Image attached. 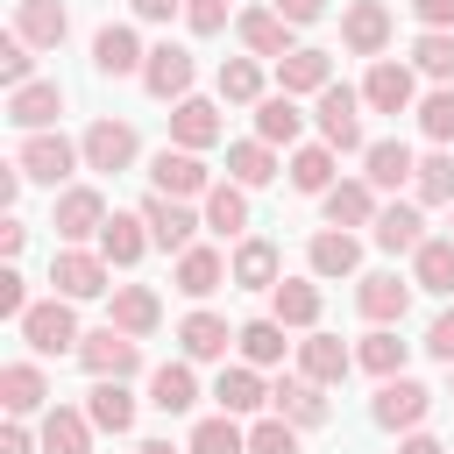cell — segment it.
Returning a JSON list of instances; mask_svg holds the SVG:
<instances>
[{"label": "cell", "instance_id": "f1b7e54d", "mask_svg": "<svg viewBox=\"0 0 454 454\" xmlns=\"http://www.w3.org/2000/svg\"><path fill=\"white\" fill-rule=\"evenodd\" d=\"M170 284H177L184 298H213V291H220V284H234V277H227V255L199 241V248H184V255L170 262Z\"/></svg>", "mask_w": 454, "mask_h": 454}, {"label": "cell", "instance_id": "3957f363", "mask_svg": "<svg viewBox=\"0 0 454 454\" xmlns=\"http://www.w3.org/2000/svg\"><path fill=\"white\" fill-rule=\"evenodd\" d=\"M78 369H85L92 383H128V376L142 369V340L121 333V326H92V333L78 340Z\"/></svg>", "mask_w": 454, "mask_h": 454}, {"label": "cell", "instance_id": "83f0119b", "mask_svg": "<svg viewBox=\"0 0 454 454\" xmlns=\"http://www.w3.org/2000/svg\"><path fill=\"white\" fill-rule=\"evenodd\" d=\"M92 248H99L114 270H135V262H142L156 241H149V220H142V213H114V220L99 227V241H92Z\"/></svg>", "mask_w": 454, "mask_h": 454}, {"label": "cell", "instance_id": "9a60e30c", "mask_svg": "<svg viewBox=\"0 0 454 454\" xmlns=\"http://www.w3.org/2000/svg\"><path fill=\"white\" fill-rule=\"evenodd\" d=\"M234 35H241V50L262 57V64H284V57L298 50V43H291V21H284L270 0H262V7H241V14H234Z\"/></svg>", "mask_w": 454, "mask_h": 454}, {"label": "cell", "instance_id": "5bb4252c", "mask_svg": "<svg viewBox=\"0 0 454 454\" xmlns=\"http://www.w3.org/2000/svg\"><path fill=\"white\" fill-rule=\"evenodd\" d=\"M14 163H21V177H35V184H50V192H57V184L85 163V149H78V142H64V135L50 128V135H21V156H14Z\"/></svg>", "mask_w": 454, "mask_h": 454}, {"label": "cell", "instance_id": "6f0895ef", "mask_svg": "<svg viewBox=\"0 0 454 454\" xmlns=\"http://www.w3.org/2000/svg\"><path fill=\"white\" fill-rule=\"evenodd\" d=\"M419 14V28H454V0H404Z\"/></svg>", "mask_w": 454, "mask_h": 454}, {"label": "cell", "instance_id": "11a10c76", "mask_svg": "<svg viewBox=\"0 0 454 454\" xmlns=\"http://www.w3.org/2000/svg\"><path fill=\"white\" fill-rule=\"evenodd\" d=\"M0 312H7V319H21V312H28V277H21L14 262L0 270Z\"/></svg>", "mask_w": 454, "mask_h": 454}, {"label": "cell", "instance_id": "cb8c5ba5", "mask_svg": "<svg viewBox=\"0 0 454 454\" xmlns=\"http://www.w3.org/2000/svg\"><path fill=\"white\" fill-rule=\"evenodd\" d=\"M305 270L326 284V277H362V241L348 234V227H319L312 241H305Z\"/></svg>", "mask_w": 454, "mask_h": 454}, {"label": "cell", "instance_id": "4316f807", "mask_svg": "<svg viewBox=\"0 0 454 454\" xmlns=\"http://www.w3.org/2000/svg\"><path fill=\"white\" fill-rule=\"evenodd\" d=\"M220 135H227V121H220V106H213V99H199V92H192V99H177V106H170V142H177V149H199V156H206Z\"/></svg>", "mask_w": 454, "mask_h": 454}, {"label": "cell", "instance_id": "4fadbf2b", "mask_svg": "<svg viewBox=\"0 0 454 454\" xmlns=\"http://www.w3.org/2000/svg\"><path fill=\"white\" fill-rule=\"evenodd\" d=\"M78 149H85V170H99V177H121L135 156H142V142H135V128L128 121H92L85 135H78Z\"/></svg>", "mask_w": 454, "mask_h": 454}, {"label": "cell", "instance_id": "be15d7a7", "mask_svg": "<svg viewBox=\"0 0 454 454\" xmlns=\"http://www.w3.org/2000/svg\"><path fill=\"white\" fill-rule=\"evenodd\" d=\"M135 454H177V447H170V440H142Z\"/></svg>", "mask_w": 454, "mask_h": 454}, {"label": "cell", "instance_id": "7402d4cb", "mask_svg": "<svg viewBox=\"0 0 454 454\" xmlns=\"http://www.w3.org/2000/svg\"><path fill=\"white\" fill-rule=\"evenodd\" d=\"M284 177H291V192L326 199V192L340 184V149H326V142H298V149H291V163H284Z\"/></svg>", "mask_w": 454, "mask_h": 454}, {"label": "cell", "instance_id": "f5cc1de1", "mask_svg": "<svg viewBox=\"0 0 454 454\" xmlns=\"http://www.w3.org/2000/svg\"><path fill=\"white\" fill-rule=\"evenodd\" d=\"M184 28L192 35H220L227 28V0H184Z\"/></svg>", "mask_w": 454, "mask_h": 454}, {"label": "cell", "instance_id": "7bdbcfd3", "mask_svg": "<svg viewBox=\"0 0 454 454\" xmlns=\"http://www.w3.org/2000/svg\"><path fill=\"white\" fill-rule=\"evenodd\" d=\"M305 135V114H298V99L291 92H270L262 106H255V142H270V149H291Z\"/></svg>", "mask_w": 454, "mask_h": 454}, {"label": "cell", "instance_id": "e0dca14e", "mask_svg": "<svg viewBox=\"0 0 454 454\" xmlns=\"http://www.w3.org/2000/svg\"><path fill=\"white\" fill-rule=\"evenodd\" d=\"M319 312H326V291H319L312 270H305V277H284V284L270 291V319H284L291 333H319Z\"/></svg>", "mask_w": 454, "mask_h": 454}, {"label": "cell", "instance_id": "9f6ffc18", "mask_svg": "<svg viewBox=\"0 0 454 454\" xmlns=\"http://www.w3.org/2000/svg\"><path fill=\"white\" fill-rule=\"evenodd\" d=\"M35 447H43V433H28L21 419H7V426H0V454H35Z\"/></svg>", "mask_w": 454, "mask_h": 454}, {"label": "cell", "instance_id": "5b68a950", "mask_svg": "<svg viewBox=\"0 0 454 454\" xmlns=\"http://www.w3.org/2000/svg\"><path fill=\"white\" fill-rule=\"evenodd\" d=\"M21 340H28V355H78V312H71V298H43V305H28L21 319Z\"/></svg>", "mask_w": 454, "mask_h": 454}, {"label": "cell", "instance_id": "ffe728a7", "mask_svg": "<svg viewBox=\"0 0 454 454\" xmlns=\"http://www.w3.org/2000/svg\"><path fill=\"white\" fill-rule=\"evenodd\" d=\"M234 333H241V326H227V319H220V312H206V305L177 319V348H184V362H192V369H199V362H227Z\"/></svg>", "mask_w": 454, "mask_h": 454}, {"label": "cell", "instance_id": "2e32d148", "mask_svg": "<svg viewBox=\"0 0 454 454\" xmlns=\"http://www.w3.org/2000/svg\"><path fill=\"white\" fill-rule=\"evenodd\" d=\"M227 277H234L241 291H277V284H284V255H277V241H270V234H241L234 255H227Z\"/></svg>", "mask_w": 454, "mask_h": 454}, {"label": "cell", "instance_id": "8fae6325", "mask_svg": "<svg viewBox=\"0 0 454 454\" xmlns=\"http://www.w3.org/2000/svg\"><path fill=\"white\" fill-rule=\"evenodd\" d=\"M270 411H277L284 426H298V433H319V426L333 419V404H326V390H319L312 376H298V369L270 383Z\"/></svg>", "mask_w": 454, "mask_h": 454}, {"label": "cell", "instance_id": "1f68e13d", "mask_svg": "<svg viewBox=\"0 0 454 454\" xmlns=\"http://www.w3.org/2000/svg\"><path fill=\"white\" fill-rule=\"evenodd\" d=\"M35 433H43V454H92V433L99 426L85 419V404H50Z\"/></svg>", "mask_w": 454, "mask_h": 454}, {"label": "cell", "instance_id": "44dd1931", "mask_svg": "<svg viewBox=\"0 0 454 454\" xmlns=\"http://www.w3.org/2000/svg\"><path fill=\"white\" fill-rule=\"evenodd\" d=\"M57 114H64V85H57V78H35V85L7 92V121H14L21 135H50Z\"/></svg>", "mask_w": 454, "mask_h": 454}, {"label": "cell", "instance_id": "91938a15", "mask_svg": "<svg viewBox=\"0 0 454 454\" xmlns=\"http://www.w3.org/2000/svg\"><path fill=\"white\" fill-rule=\"evenodd\" d=\"M21 248H28V220H14V213H7V220H0V255L14 262Z\"/></svg>", "mask_w": 454, "mask_h": 454}, {"label": "cell", "instance_id": "f35d334b", "mask_svg": "<svg viewBox=\"0 0 454 454\" xmlns=\"http://www.w3.org/2000/svg\"><path fill=\"white\" fill-rule=\"evenodd\" d=\"M199 213H206V227H213L220 241H241V227H248V192H241L234 177H220V184L199 199Z\"/></svg>", "mask_w": 454, "mask_h": 454}, {"label": "cell", "instance_id": "74e56055", "mask_svg": "<svg viewBox=\"0 0 454 454\" xmlns=\"http://www.w3.org/2000/svg\"><path fill=\"white\" fill-rule=\"evenodd\" d=\"M149 404H156L163 419H184V411L199 404V376H192V362H163V369H149Z\"/></svg>", "mask_w": 454, "mask_h": 454}, {"label": "cell", "instance_id": "f6af8a7d", "mask_svg": "<svg viewBox=\"0 0 454 454\" xmlns=\"http://www.w3.org/2000/svg\"><path fill=\"white\" fill-rule=\"evenodd\" d=\"M220 99H227V106H262V99H270L262 57H220Z\"/></svg>", "mask_w": 454, "mask_h": 454}, {"label": "cell", "instance_id": "603a6c76", "mask_svg": "<svg viewBox=\"0 0 454 454\" xmlns=\"http://www.w3.org/2000/svg\"><path fill=\"white\" fill-rule=\"evenodd\" d=\"M319 213H326V227H376V213H383V199H376V184L369 177H340L326 199H319Z\"/></svg>", "mask_w": 454, "mask_h": 454}, {"label": "cell", "instance_id": "7a4b0ae2", "mask_svg": "<svg viewBox=\"0 0 454 454\" xmlns=\"http://www.w3.org/2000/svg\"><path fill=\"white\" fill-rule=\"evenodd\" d=\"M50 298H71V305L114 298V262L99 248H57L50 255Z\"/></svg>", "mask_w": 454, "mask_h": 454}, {"label": "cell", "instance_id": "ba28073f", "mask_svg": "<svg viewBox=\"0 0 454 454\" xmlns=\"http://www.w3.org/2000/svg\"><path fill=\"white\" fill-rule=\"evenodd\" d=\"M426 411H433V390H426L419 376H390V383H376V397H369V419H376L383 433H419Z\"/></svg>", "mask_w": 454, "mask_h": 454}, {"label": "cell", "instance_id": "ee69618b", "mask_svg": "<svg viewBox=\"0 0 454 454\" xmlns=\"http://www.w3.org/2000/svg\"><path fill=\"white\" fill-rule=\"evenodd\" d=\"M85 419L99 433H135V390L128 383H92L85 390Z\"/></svg>", "mask_w": 454, "mask_h": 454}, {"label": "cell", "instance_id": "680465c9", "mask_svg": "<svg viewBox=\"0 0 454 454\" xmlns=\"http://www.w3.org/2000/svg\"><path fill=\"white\" fill-rule=\"evenodd\" d=\"M270 7H277L291 28H305V21H319V14H326V0H270Z\"/></svg>", "mask_w": 454, "mask_h": 454}, {"label": "cell", "instance_id": "f546056e", "mask_svg": "<svg viewBox=\"0 0 454 454\" xmlns=\"http://www.w3.org/2000/svg\"><path fill=\"white\" fill-rule=\"evenodd\" d=\"M0 404H7V419L50 411V376H43V362H7V369H0Z\"/></svg>", "mask_w": 454, "mask_h": 454}, {"label": "cell", "instance_id": "ab89813d", "mask_svg": "<svg viewBox=\"0 0 454 454\" xmlns=\"http://www.w3.org/2000/svg\"><path fill=\"white\" fill-rule=\"evenodd\" d=\"M284 333H291V326L262 312V319H241V333H234V348H241V362H248V369H277V362H284V348H291Z\"/></svg>", "mask_w": 454, "mask_h": 454}, {"label": "cell", "instance_id": "816d5d0a", "mask_svg": "<svg viewBox=\"0 0 454 454\" xmlns=\"http://www.w3.org/2000/svg\"><path fill=\"white\" fill-rule=\"evenodd\" d=\"M248 454H298V426H284L277 411L248 426Z\"/></svg>", "mask_w": 454, "mask_h": 454}, {"label": "cell", "instance_id": "e575fe53", "mask_svg": "<svg viewBox=\"0 0 454 454\" xmlns=\"http://www.w3.org/2000/svg\"><path fill=\"white\" fill-rule=\"evenodd\" d=\"M348 369H355V348H348V340H333V333H305V340H298V376H312L319 390L340 383Z\"/></svg>", "mask_w": 454, "mask_h": 454}, {"label": "cell", "instance_id": "60d3db41", "mask_svg": "<svg viewBox=\"0 0 454 454\" xmlns=\"http://www.w3.org/2000/svg\"><path fill=\"white\" fill-rule=\"evenodd\" d=\"M404 355H411V340H397V326H369L362 348H355V369H369L376 383H390V376H404Z\"/></svg>", "mask_w": 454, "mask_h": 454}, {"label": "cell", "instance_id": "836d02e7", "mask_svg": "<svg viewBox=\"0 0 454 454\" xmlns=\"http://www.w3.org/2000/svg\"><path fill=\"white\" fill-rule=\"evenodd\" d=\"M369 234H376V248H383V255H419V248H426V213L390 199V206L376 213V227H369Z\"/></svg>", "mask_w": 454, "mask_h": 454}, {"label": "cell", "instance_id": "c3c4849f", "mask_svg": "<svg viewBox=\"0 0 454 454\" xmlns=\"http://www.w3.org/2000/svg\"><path fill=\"white\" fill-rule=\"evenodd\" d=\"M411 71L454 85V28H419V43H411Z\"/></svg>", "mask_w": 454, "mask_h": 454}, {"label": "cell", "instance_id": "b9f144b4", "mask_svg": "<svg viewBox=\"0 0 454 454\" xmlns=\"http://www.w3.org/2000/svg\"><path fill=\"white\" fill-rule=\"evenodd\" d=\"M411 284L433 298H454V234H426V248L411 255Z\"/></svg>", "mask_w": 454, "mask_h": 454}, {"label": "cell", "instance_id": "94428289", "mask_svg": "<svg viewBox=\"0 0 454 454\" xmlns=\"http://www.w3.org/2000/svg\"><path fill=\"white\" fill-rule=\"evenodd\" d=\"M135 7V21H177L184 14V0H128Z\"/></svg>", "mask_w": 454, "mask_h": 454}, {"label": "cell", "instance_id": "681fc988", "mask_svg": "<svg viewBox=\"0 0 454 454\" xmlns=\"http://www.w3.org/2000/svg\"><path fill=\"white\" fill-rule=\"evenodd\" d=\"M411 121H419V135H426L433 149H447V142H454V85H433Z\"/></svg>", "mask_w": 454, "mask_h": 454}, {"label": "cell", "instance_id": "f907efd6", "mask_svg": "<svg viewBox=\"0 0 454 454\" xmlns=\"http://www.w3.org/2000/svg\"><path fill=\"white\" fill-rule=\"evenodd\" d=\"M0 78H7V92H21V85H35V50L7 28L0 35Z\"/></svg>", "mask_w": 454, "mask_h": 454}, {"label": "cell", "instance_id": "52a82bcc", "mask_svg": "<svg viewBox=\"0 0 454 454\" xmlns=\"http://www.w3.org/2000/svg\"><path fill=\"white\" fill-rule=\"evenodd\" d=\"M135 213L149 220V241H156L163 255H184V248H199V227H206V213H192V199H163V192H149Z\"/></svg>", "mask_w": 454, "mask_h": 454}, {"label": "cell", "instance_id": "277c9868", "mask_svg": "<svg viewBox=\"0 0 454 454\" xmlns=\"http://www.w3.org/2000/svg\"><path fill=\"white\" fill-rule=\"evenodd\" d=\"M106 220H114V213H106V192H99V184H64V192H57L50 227H57V241H64V248L99 241V227H106Z\"/></svg>", "mask_w": 454, "mask_h": 454}, {"label": "cell", "instance_id": "9c48e42d", "mask_svg": "<svg viewBox=\"0 0 454 454\" xmlns=\"http://www.w3.org/2000/svg\"><path fill=\"white\" fill-rule=\"evenodd\" d=\"M362 106L369 114H419V71L397 57H376L362 78Z\"/></svg>", "mask_w": 454, "mask_h": 454}, {"label": "cell", "instance_id": "d590c367", "mask_svg": "<svg viewBox=\"0 0 454 454\" xmlns=\"http://www.w3.org/2000/svg\"><path fill=\"white\" fill-rule=\"evenodd\" d=\"M326 85H333V57H326V50H291V57L277 64V92H291V99H305V92L319 99Z\"/></svg>", "mask_w": 454, "mask_h": 454}, {"label": "cell", "instance_id": "d6a6232c", "mask_svg": "<svg viewBox=\"0 0 454 454\" xmlns=\"http://www.w3.org/2000/svg\"><path fill=\"white\" fill-rule=\"evenodd\" d=\"M411 170H419V156H411V142H397V135H383V142H369V149H362V177H369L376 192L411 184Z\"/></svg>", "mask_w": 454, "mask_h": 454}, {"label": "cell", "instance_id": "d6986e66", "mask_svg": "<svg viewBox=\"0 0 454 454\" xmlns=\"http://www.w3.org/2000/svg\"><path fill=\"white\" fill-rule=\"evenodd\" d=\"M142 64H149V50H142V35L128 21H106L92 35V71L99 78H142Z\"/></svg>", "mask_w": 454, "mask_h": 454}, {"label": "cell", "instance_id": "484cf974", "mask_svg": "<svg viewBox=\"0 0 454 454\" xmlns=\"http://www.w3.org/2000/svg\"><path fill=\"white\" fill-rule=\"evenodd\" d=\"M213 404L227 411V419H255L262 404H270V383H262V369H248V362H220V376H213Z\"/></svg>", "mask_w": 454, "mask_h": 454}, {"label": "cell", "instance_id": "6da1fadb", "mask_svg": "<svg viewBox=\"0 0 454 454\" xmlns=\"http://www.w3.org/2000/svg\"><path fill=\"white\" fill-rule=\"evenodd\" d=\"M312 128H319L326 149L362 156V149H369V135H362V85H326V92L312 99Z\"/></svg>", "mask_w": 454, "mask_h": 454}, {"label": "cell", "instance_id": "bcb514c9", "mask_svg": "<svg viewBox=\"0 0 454 454\" xmlns=\"http://www.w3.org/2000/svg\"><path fill=\"white\" fill-rule=\"evenodd\" d=\"M411 206H454V156L447 149H426L419 170H411Z\"/></svg>", "mask_w": 454, "mask_h": 454}, {"label": "cell", "instance_id": "30bf717a", "mask_svg": "<svg viewBox=\"0 0 454 454\" xmlns=\"http://www.w3.org/2000/svg\"><path fill=\"white\" fill-rule=\"evenodd\" d=\"M411 291H419V284H404L397 270H362V277H355V312H362L369 326H397V319L411 312Z\"/></svg>", "mask_w": 454, "mask_h": 454}, {"label": "cell", "instance_id": "7c38bea8", "mask_svg": "<svg viewBox=\"0 0 454 454\" xmlns=\"http://www.w3.org/2000/svg\"><path fill=\"white\" fill-rule=\"evenodd\" d=\"M192 78H199V64H192V50H184V43H149V64H142L149 99L177 106V99H192Z\"/></svg>", "mask_w": 454, "mask_h": 454}, {"label": "cell", "instance_id": "db71d44e", "mask_svg": "<svg viewBox=\"0 0 454 454\" xmlns=\"http://www.w3.org/2000/svg\"><path fill=\"white\" fill-rule=\"evenodd\" d=\"M419 348H426L433 362H447V369H454V305H447V312H433V326H426V340H419Z\"/></svg>", "mask_w": 454, "mask_h": 454}, {"label": "cell", "instance_id": "4dcf8cb0", "mask_svg": "<svg viewBox=\"0 0 454 454\" xmlns=\"http://www.w3.org/2000/svg\"><path fill=\"white\" fill-rule=\"evenodd\" d=\"M14 35H21L28 50H57V43L71 35L64 0H14Z\"/></svg>", "mask_w": 454, "mask_h": 454}, {"label": "cell", "instance_id": "7dc6e473", "mask_svg": "<svg viewBox=\"0 0 454 454\" xmlns=\"http://www.w3.org/2000/svg\"><path fill=\"white\" fill-rule=\"evenodd\" d=\"M184 454H248V426H241V419H227V411H213V419H199V426H192Z\"/></svg>", "mask_w": 454, "mask_h": 454}, {"label": "cell", "instance_id": "8d00e7d4", "mask_svg": "<svg viewBox=\"0 0 454 454\" xmlns=\"http://www.w3.org/2000/svg\"><path fill=\"white\" fill-rule=\"evenodd\" d=\"M227 177H234L241 192H262V184H277V177H284V163H277V149H270V142H255V135H248V142H227Z\"/></svg>", "mask_w": 454, "mask_h": 454}, {"label": "cell", "instance_id": "ac0fdd59", "mask_svg": "<svg viewBox=\"0 0 454 454\" xmlns=\"http://www.w3.org/2000/svg\"><path fill=\"white\" fill-rule=\"evenodd\" d=\"M340 43H348V57H383L390 50V7L383 0H348V14H340Z\"/></svg>", "mask_w": 454, "mask_h": 454}, {"label": "cell", "instance_id": "6125c7cd", "mask_svg": "<svg viewBox=\"0 0 454 454\" xmlns=\"http://www.w3.org/2000/svg\"><path fill=\"white\" fill-rule=\"evenodd\" d=\"M397 454H447V447H440L433 433H404V440H397Z\"/></svg>", "mask_w": 454, "mask_h": 454}, {"label": "cell", "instance_id": "8992f818", "mask_svg": "<svg viewBox=\"0 0 454 454\" xmlns=\"http://www.w3.org/2000/svg\"><path fill=\"white\" fill-rule=\"evenodd\" d=\"M149 184H156L163 199H206L220 177L206 170V156H199V149H177V142H163V149L149 156Z\"/></svg>", "mask_w": 454, "mask_h": 454}, {"label": "cell", "instance_id": "d4e9b609", "mask_svg": "<svg viewBox=\"0 0 454 454\" xmlns=\"http://www.w3.org/2000/svg\"><path fill=\"white\" fill-rule=\"evenodd\" d=\"M106 326H121V333L149 340V333L163 326V298H156L149 284H114V298H106Z\"/></svg>", "mask_w": 454, "mask_h": 454}]
</instances>
